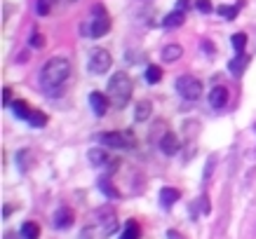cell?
<instances>
[{
	"mask_svg": "<svg viewBox=\"0 0 256 239\" xmlns=\"http://www.w3.org/2000/svg\"><path fill=\"white\" fill-rule=\"evenodd\" d=\"M68 75H70L68 59H66V56H52V59H47L42 70H40V89H42L50 99H56V96H62L64 89H66Z\"/></svg>",
	"mask_w": 256,
	"mask_h": 239,
	"instance_id": "6da1fadb",
	"label": "cell"
},
{
	"mask_svg": "<svg viewBox=\"0 0 256 239\" xmlns=\"http://www.w3.org/2000/svg\"><path fill=\"white\" fill-rule=\"evenodd\" d=\"M132 92H134V82H132V77L127 75L124 70H118V73H113V75H110L106 96H108L110 103H113L118 110H122L124 106L130 103Z\"/></svg>",
	"mask_w": 256,
	"mask_h": 239,
	"instance_id": "7a4b0ae2",
	"label": "cell"
},
{
	"mask_svg": "<svg viewBox=\"0 0 256 239\" xmlns=\"http://www.w3.org/2000/svg\"><path fill=\"white\" fill-rule=\"evenodd\" d=\"M80 35L82 38H104L110 31V16L104 5H94L90 16L80 23Z\"/></svg>",
	"mask_w": 256,
	"mask_h": 239,
	"instance_id": "3957f363",
	"label": "cell"
},
{
	"mask_svg": "<svg viewBox=\"0 0 256 239\" xmlns=\"http://www.w3.org/2000/svg\"><path fill=\"white\" fill-rule=\"evenodd\" d=\"M96 141L106 148H116V150H130V148L136 146V139H134L132 131H101L96 134Z\"/></svg>",
	"mask_w": 256,
	"mask_h": 239,
	"instance_id": "277c9868",
	"label": "cell"
},
{
	"mask_svg": "<svg viewBox=\"0 0 256 239\" xmlns=\"http://www.w3.org/2000/svg\"><path fill=\"white\" fill-rule=\"evenodd\" d=\"M174 87H176L178 96H181V99H186V101H198L202 96V82L198 80V77H193V75L176 77Z\"/></svg>",
	"mask_w": 256,
	"mask_h": 239,
	"instance_id": "5b68a950",
	"label": "cell"
},
{
	"mask_svg": "<svg viewBox=\"0 0 256 239\" xmlns=\"http://www.w3.org/2000/svg\"><path fill=\"white\" fill-rule=\"evenodd\" d=\"M110 63H113V59H110L108 52H106V49H101V47H96V49H92V52H90L87 68H90V73H92V75H104V73H108Z\"/></svg>",
	"mask_w": 256,
	"mask_h": 239,
	"instance_id": "8992f818",
	"label": "cell"
},
{
	"mask_svg": "<svg viewBox=\"0 0 256 239\" xmlns=\"http://www.w3.org/2000/svg\"><path fill=\"white\" fill-rule=\"evenodd\" d=\"M96 221L101 225V235L104 237H110L113 232H118V214L113 211V207L96 209Z\"/></svg>",
	"mask_w": 256,
	"mask_h": 239,
	"instance_id": "52a82bcc",
	"label": "cell"
},
{
	"mask_svg": "<svg viewBox=\"0 0 256 239\" xmlns=\"http://www.w3.org/2000/svg\"><path fill=\"white\" fill-rule=\"evenodd\" d=\"M87 160H90V164L96 167V169H106V174L118 169V164H120L118 160H113L106 150H101V148H92V150L87 153Z\"/></svg>",
	"mask_w": 256,
	"mask_h": 239,
	"instance_id": "ba28073f",
	"label": "cell"
},
{
	"mask_svg": "<svg viewBox=\"0 0 256 239\" xmlns=\"http://www.w3.org/2000/svg\"><path fill=\"white\" fill-rule=\"evenodd\" d=\"M108 96L106 94H101V92H92L90 94V106H92V113L96 117H104L106 115V110H108Z\"/></svg>",
	"mask_w": 256,
	"mask_h": 239,
	"instance_id": "9c48e42d",
	"label": "cell"
},
{
	"mask_svg": "<svg viewBox=\"0 0 256 239\" xmlns=\"http://www.w3.org/2000/svg\"><path fill=\"white\" fill-rule=\"evenodd\" d=\"M73 225V211L68 207H62L54 211V228L56 230H68Z\"/></svg>",
	"mask_w": 256,
	"mask_h": 239,
	"instance_id": "30bf717a",
	"label": "cell"
},
{
	"mask_svg": "<svg viewBox=\"0 0 256 239\" xmlns=\"http://www.w3.org/2000/svg\"><path fill=\"white\" fill-rule=\"evenodd\" d=\"M162 61L164 63H174V61H178L181 56H184V47L178 45V42H170V45H164L162 47Z\"/></svg>",
	"mask_w": 256,
	"mask_h": 239,
	"instance_id": "8fae6325",
	"label": "cell"
},
{
	"mask_svg": "<svg viewBox=\"0 0 256 239\" xmlns=\"http://www.w3.org/2000/svg\"><path fill=\"white\" fill-rule=\"evenodd\" d=\"M150 113H153V103H150V101L148 99L136 101V106H134V120H136V122L150 120Z\"/></svg>",
	"mask_w": 256,
	"mask_h": 239,
	"instance_id": "7c38bea8",
	"label": "cell"
},
{
	"mask_svg": "<svg viewBox=\"0 0 256 239\" xmlns=\"http://www.w3.org/2000/svg\"><path fill=\"white\" fill-rule=\"evenodd\" d=\"M96 188H99V190L106 195V197H110V200H118V197H120L118 188L110 183V174H104V176H99V181H96Z\"/></svg>",
	"mask_w": 256,
	"mask_h": 239,
	"instance_id": "4fadbf2b",
	"label": "cell"
},
{
	"mask_svg": "<svg viewBox=\"0 0 256 239\" xmlns=\"http://www.w3.org/2000/svg\"><path fill=\"white\" fill-rule=\"evenodd\" d=\"M226 101H228V89H226V87L218 85L210 92V106L212 108H224Z\"/></svg>",
	"mask_w": 256,
	"mask_h": 239,
	"instance_id": "5bb4252c",
	"label": "cell"
},
{
	"mask_svg": "<svg viewBox=\"0 0 256 239\" xmlns=\"http://www.w3.org/2000/svg\"><path fill=\"white\" fill-rule=\"evenodd\" d=\"M247 63H249V54H238L235 59H230V63H228V70H230V75L235 77H240L242 73H244V68H247Z\"/></svg>",
	"mask_w": 256,
	"mask_h": 239,
	"instance_id": "9a60e30c",
	"label": "cell"
},
{
	"mask_svg": "<svg viewBox=\"0 0 256 239\" xmlns=\"http://www.w3.org/2000/svg\"><path fill=\"white\" fill-rule=\"evenodd\" d=\"M174 202H178L176 188H162V190H160V207L170 209V207H174Z\"/></svg>",
	"mask_w": 256,
	"mask_h": 239,
	"instance_id": "2e32d148",
	"label": "cell"
},
{
	"mask_svg": "<svg viewBox=\"0 0 256 239\" xmlns=\"http://www.w3.org/2000/svg\"><path fill=\"white\" fill-rule=\"evenodd\" d=\"M139 237H141L139 223H136L134 218H130V221L124 223V228H122V232H120V237L118 239H139Z\"/></svg>",
	"mask_w": 256,
	"mask_h": 239,
	"instance_id": "e0dca14e",
	"label": "cell"
},
{
	"mask_svg": "<svg viewBox=\"0 0 256 239\" xmlns=\"http://www.w3.org/2000/svg\"><path fill=\"white\" fill-rule=\"evenodd\" d=\"M160 150H162L164 155L178 153V139L174 136V134H164L162 139H160Z\"/></svg>",
	"mask_w": 256,
	"mask_h": 239,
	"instance_id": "ac0fdd59",
	"label": "cell"
},
{
	"mask_svg": "<svg viewBox=\"0 0 256 239\" xmlns=\"http://www.w3.org/2000/svg\"><path fill=\"white\" fill-rule=\"evenodd\" d=\"M184 21H186V14L174 9V12H170V14L162 19V26L164 28H178V26H184Z\"/></svg>",
	"mask_w": 256,
	"mask_h": 239,
	"instance_id": "d6986e66",
	"label": "cell"
},
{
	"mask_svg": "<svg viewBox=\"0 0 256 239\" xmlns=\"http://www.w3.org/2000/svg\"><path fill=\"white\" fill-rule=\"evenodd\" d=\"M22 237H24V239H38V237H40L38 223H33V221H26V223L22 225Z\"/></svg>",
	"mask_w": 256,
	"mask_h": 239,
	"instance_id": "ffe728a7",
	"label": "cell"
},
{
	"mask_svg": "<svg viewBox=\"0 0 256 239\" xmlns=\"http://www.w3.org/2000/svg\"><path fill=\"white\" fill-rule=\"evenodd\" d=\"M12 113H14L19 120H28V115H31V108L26 106V101L22 99H16L14 103H12Z\"/></svg>",
	"mask_w": 256,
	"mask_h": 239,
	"instance_id": "44dd1931",
	"label": "cell"
},
{
	"mask_svg": "<svg viewBox=\"0 0 256 239\" xmlns=\"http://www.w3.org/2000/svg\"><path fill=\"white\" fill-rule=\"evenodd\" d=\"M26 122L31 124V127H36V129H42V127L47 124V115L42 113V110H31V115H28Z\"/></svg>",
	"mask_w": 256,
	"mask_h": 239,
	"instance_id": "7402d4cb",
	"label": "cell"
},
{
	"mask_svg": "<svg viewBox=\"0 0 256 239\" xmlns=\"http://www.w3.org/2000/svg\"><path fill=\"white\" fill-rule=\"evenodd\" d=\"M16 167H19V171L31 169V150H19L16 153Z\"/></svg>",
	"mask_w": 256,
	"mask_h": 239,
	"instance_id": "603a6c76",
	"label": "cell"
},
{
	"mask_svg": "<svg viewBox=\"0 0 256 239\" xmlns=\"http://www.w3.org/2000/svg\"><path fill=\"white\" fill-rule=\"evenodd\" d=\"M162 80V68L160 66H148L146 68V82L148 85H158Z\"/></svg>",
	"mask_w": 256,
	"mask_h": 239,
	"instance_id": "cb8c5ba5",
	"label": "cell"
},
{
	"mask_svg": "<svg viewBox=\"0 0 256 239\" xmlns=\"http://www.w3.org/2000/svg\"><path fill=\"white\" fill-rule=\"evenodd\" d=\"M216 12L224 16V19H235L238 12H240V5H218Z\"/></svg>",
	"mask_w": 256,
	"mask_h": 239,
	"instance_id": "d4e9b609",
	"label": "cell"
},
{
	"mask_svg": "<svg viewBox=\"0 0 256 239\" xmlns=\"http://www.w3.org/2000/svg\"><path fill=\"white\" fill-rule=\"evenodd\" d=\"M56 0H36V14L38 16H47L52 12V5Z\"/></svg>",
	"mask_w": 256,
	"mask_h": 239,
	"instance_id": "484cf974",
	"label": "cell"
},
{
	"mask_svg": "<svg viewBox=\"0 0 256 239\" xmlns=\"http://www.w3.org/2000/svg\"><path fill=\"white\" fill-rule=\"evenodd\" d=\"M230 45H233V49L238 54H242V52H244V45H247V35H244V33H235L233 38H230Z\"/></svg>",
	"mask_w": 256,
	"mask_h": 239,
	"instance_id": "4316f807",
	"label": "cell"
},
{
	"mask_svg": "<svg viewBox=\"0 0 256 239\" xmlns=\"http://www.w3.org/2000/svg\"><path fill=\"white\" fill-rule=\"evenodd\" d=\"M195 9L202 12V14H210L214 9V5H212V0H195Z\"/></svg>",
	"mask_w": 256,
	"mask_h": 239,
	"instance_id": "83f0119b",
	"label": "cell"
},
{
	"mask_svg": "<svg viewBox=\"0 0 256 239\" xmlns=\"http://www.w3.org/2000/svg\"><path fill=\"white\" fill-rule=\"evenodd\" d=\"M28 45H31L33 49H40V47H45V38H42L38 31H33L31 33V40H28Z\"/></svg>",
	"mask_w": 256,
	"mask_h": 239,
	"instance_id": "f1b7e54d",
	"label": "cell"
},
{
	"mask_svg": "<svg viewBox=\"0 0 256 239\" xmlns=\"http://www.w3.org/2000/svg\"><path fill=\"white\" fill-rule=\"evenodd\" d=\"M12 103H14V101H12V92L5 87V89H2V106H12Z\"/></svg>",
	"mask_w": 256,
	"mask_h": 239,
	"instance_id": "f546056e",
	"label": "cell"
},
{
	"mask_svg": "<svg viewBox=\"0 0 256 239\" xmlns=\"http://www.w3.org/2000/svg\"><path fill=\"white\" fill-rule=\"evenodd\" d=\"M202 52H204L207 56H212L214 52H216V49H214V45H212L210 40H204V42H202Z\"/></svg>",
	"mask_w": 256,
	"mask_h": 239,
	"instance_id": "4dcf8cb0",
	"label": "cell"
},
{
	"mask_svg": "<svg viewBox=\"0 0 256 239\" xmlns=\"http://www.w3.org/2000/svg\"><path fill=\"white\" fill-rule=\"evenodd\" d=\"M188 7H190V0H176V7L174 9H178V12H184V14H186Z\"/></svg>",
	"mask_w": 256,
	"mask_h": 239,
	"instance_id": "1f68e13d",
	"label": "cell"
},
{
	"mask_svg": "<svg viewBox=\"0 0 256 239\" xmlns=\"http://www.w3.org/2000/svg\"><path fill=\"white\" fill-rule=\"evenodd\" d=\"M212 169H214V157H212L210 162H207V167H204V183L210 181V174H212Z\"/></svg>",
	"mask_w": 256,
	"mask_h": 239,
	"instance_id": "d6a6232c",
	"label": "cell"
},
{
	"mask_svg": "<svg viewBox=\"0 0 256 239\" xmlns=\"http://www.w3.org/2000/svg\"><path fill=\"white\" fill-rule=\"evenodd\" d=\"M167 239H181V235H178L176 230H170L167 232Z\"/></svg>",
	"mask_w": 256,
	"mask_h": 239,
	"instance_id": "836d02e7",
	"label": "cell"
},
{
	"mask_svg": "<svg viewBox=\"0 0 256 239\" xmlns=\"http://www.w3.org/2000/svg\"><path fill=\"white\" fill-rule=\"evenodd\" d=\"M10 211H12V207H2V218H8Z\"/></svg>",
	"mask_w": 256,
	"mask_h": 239,
	"instance_id": "e575fe53",
	"label": "cell"
},
{
	"mask_svg": "<svg viewBox=\"0 0 256 239\" xmlns=\"http://www.w3.org/2000/svg\"><path fill=\"white\" fill-rule=\"evenodd\" d=\"M70 2H78V0H70Z\"/></svg>",
	"mask_w": 256,
	"mask_h": 239,
	"instance_id": "d590c367",
	"label": "cell"
},
{
	"mask_svg": "<svg viewBox=\"0 0 256 239\" xmlns=\"http://www.w3.org/2000/svg\"><path fill=\"white\" fill-rule=\"evenodd\" d=\"M254 131H256V122H254Z\"/></svg>",
	"mask_w": 256,
	"mask_h": 239,
	"instance_id": "8d00e7d4",
	"label": "cell"
}]
</instances>
